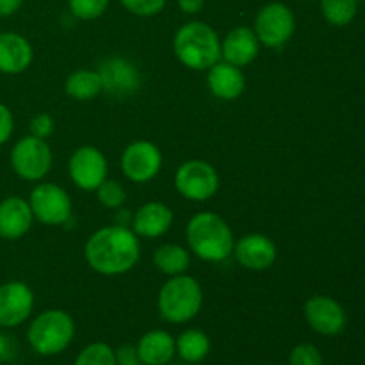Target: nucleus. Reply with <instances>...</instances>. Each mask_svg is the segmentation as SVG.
<instances>
[{"label":"nucleus","instance_id":"obj_1","mask_svg":"<svg viewBox=\"0 0 365 365\" xmlns=\"http://www.w3.org/2000/svg\"><path fill=\"white\" fill-rule=\"evenodd\" d=\"M84 257L95 273L102 277H120L138 266L141 259V242L132 228L109 225L89 235L84 246Z\"/></svg>","mask_w":365,"mask_h":365},{"label":"nucleus","instance_id":"obj_2","mask_svg":"<svg viewBox=\"0 0 365 365\" xmlns=\"http://www.w3.org/2000/svg\"><path fill=\"white\" fill-rule=\"evenodd\" d=\"M185 239L191 253L200 260L220 264L234 253L235 237L230 225L216 212H198L185 227Z\"/></svg>","mask_w":365,"mask_h":365},{"label":"nucleus","instance_id":"obj_3","mask_svg":"<svg viewBox=\"0 0 365 365\" xmlns=\"http://www.w3.org/2000/svg\"><path fill=\"white\" fill-rule=\"evenodd\" d=\"M173 52L189 70H209L221 59V38L205 21H187L175 32Z\"/></svg>","mask_w":365,"mask_h":365},{"label":"nucleus","instance_id":"obj_4","mask_svg":"<svg viewBox=\"0 0 365 365\" xmlns=\"http://www.w3.org/2000/svg\"><path fill=\"white\" fill-rule=\"evenodd\" d=\"M203 307V289L189 274L170 277L157 296V310L166 323L184 324L195 319Z\"/></svg>","mask_w":365,"mask_h":365},{"label":"nucleus","instance_id":"obj_5","mask_svg":"<svg viewBox=\"0 0 365 365\" xmlns=\"http://www.w3.org/2000/svg\"><path fill=\"white\" fill-rule=\"evenodd\" d=\"M75 337V321L61 309L43 310L27 328V341L32 351L41 356H56L68 349Z\"/></svg>","mask_w":365,"mask_h":365},{"label":"nucleus","instance_id":"obj_6","mask_svg":"<svg viewBox=\"0 0 365 365\" xmlns=\"http://www.w3.org/2000/svg\"><path fill=\"white\" fill-rule=\"evenodd\" d=\"M53 153L46 139L25 135L11 150V168L21 180L39 182L50 173Z\"/></svg>","mask_w":365,"mask_h":365},{"label":"nucleus","instance_id":"obj_7","mask_svg":"<svg viewBox=\"0 0 365 365\" xmlns=\"http://www.w3.org/2000/svg\"><path fill=\"white\" fill-rule=\"evenodd\" d=\"M175 189L182 198L202 203L212 198L220 189V175L216 168L202 159L185 160L175 171Z\"/></svg>","mask_w":365,"mask_h":365},{"label":"nucleus","instance_id":"obj_8","mask_svg":"<svg viewBox=\"0 0 365 365\" xmlns=\"http://www.w3.org/2000/svg\"><path fill=\"white\" fill-rule=\"evenodd\" d=\"M27 202L34 220L46 227H59L68 223L73 210L68 192L52 182H39L31 191Z\"/></svg>","mask_w":365,"mask_h":365},{"label":"nucleus","instance_id":"obj_9","mask_svg":"<svg viewBox=\"0 0 365 365\" xmlns=\"http://www.w3.org/2000/svg\"><path fill=\"white\" fill-rule=\"evenodd\" d=\"M296 31V16L289 6L282 2H269L257 13L255 32L260 45L267 48H280Z\"/></svg>","mask_w":365,"mask_h":365},{"label":"nucleus","instance_id":"obj_10","mask_svg":"<svg viewBox=\"0 0 365 365\" xmlns=\"http://www.w3.org/2000/svg\"><path fill=\"white\" fill-rule=\"evenodd\" d=\"M121 173L135 184H146L159 175L163 168V152L146 139H138L123 150L120 159Z\"/></svg>","mask_w":365,"mask_h":365},{"label":"nucleus","instance_id":"obj_11","mask_svg":"<svg viewBox=\"0 0 365 365\" xmlns=\"http://www.w3.org/2000/svg\"><path fill=\"white\" fill-rule=\"evenodd\" d=\"M68 173H70L71 182L81 191L91 192L96 191V187L107 178L109 164H107L102 150L91 145H84L78 146L71 153L70 160H68Z\"/></svg>","mask_w":365,"mask_h":365},{"label":"nucleus","instance_id":"obj_12","mask_svg":"<svg viewBox=\"0 0 365 365\" xmlns=\"http://www.w3.org/2000/svg\"><path fill=\"white\" fill-rule=\"evenodd\" d=\"M303 316H305L307 324L316 334L324 335V337H335L342 334L348 324L344 307L337 299L323 294L310 296L307 299L303 305Z\"/></svg>","mask_w":365,"mask_h":365},{"label":"nucleus","instance_id":"obj_13","mask_svg":"<svg viewBox=\"0 0 365 365\" xmlns=\"http://www.w3.org/2000/svg\"><path fill=\"white\" fill-rule=\"evenodd\" d=\"M34 310V292L25 282L0 284V328L11 330L24 324Z\"/></svg>","mask_w":365,"mask_h":365},{"label":"nucleus","instance_id":"obj_14","mask_svg":"<svg viewBox=\"0 0 365 365\" xmlns=\"http://www.w3.org/2000/svg\"><path fill=\"white\" fill-rule=\"evenodd\" d=\"M103 93L116 98L130 96L141 88V73L132 61L125 57H109L98 68Z\"/></svg>","mask_w":365,"mask_h":365},{"label":"nucleus","instance_id":"obj_15","mask_svg":"<svg viewBox=\"0 0 365 365\" xmlns=\"http://www.w3.org/2000/svg\"><path fill=\"white\" fill-rule=\"evenodd\" d=\"M232 255L245 269L260 273V271H267L277 262L278 250L273 239L267 235L246 234L239 241H235Z\"/></svg>","mask_w":365,"mask_h":365},{"label":"nucleus","instance_id":"obj_16","mask_svg":"<svg viewBox=\"0 0 365 365\" xmlns=\"http://www.w3.org/2000/svg\"><path fill=\"white\" fill-rule=\"evenodd\" d=\"M34 216L31 205L21 196H7L0 202V239L18 241L29 234Z\"/></svg>","mask_w":365,"mask_h":365},{"label":"nucleus","instance_id":"obj_17","mask_svg":"<svg viewBox=\"0 0 365 365\" xmlns=\"http://www.w3.org/2000/svg\"><path fill=\"white\" fill-rule=\"evenodd\" d=\"M173 210L163 202H148L134 210L132 232L143 239H157L168 234L173 225Z\"/></svg>","mask_w":365,"mask_h":365},{"label":"nucleus","instance_id":"obj_18","mask_svg":"<svg viewBox=\"0 0 365 365\" xmlns=\"http://www.w3.org/2000/svg\"><path fill=\"white\" fill-rule=\"evenodd\" d=\"M34 59L31 41L18 32H0V73L20 75Z\"/></svg>","mask_w":365,"mask_h":365},{"label":"nucleus","instance_id":"obj_19","mask_svg":"<svg viewBox=\"0 0 365 365\" xmlns=\"http://www.w3.org/2000/svg\"><path fill=\"white\" fill-rule=\"evenodd\" d=\"M260 43L252 27H235L221 41V57L234 66H248L257 59Z\"/></svg>","mask_w":365,"mask_h":365},{"label":"nucleus","instance_id":"obj_20","mask_svg":"<svg viewBox=\"0 0 365 365\" xmlns=\"http://www.w3.org/2000/svg\"><path fill=\"white\" fill-rule=\"evenodd\" d=\"M207 73V84L210 93L216 98L232 102L237 100L246 89V77L239 66L227 63V61H217L216 64L209 68Z\"/></svg>","mask_w":365,"mask_h":365},{"label":"nucleus","instance_id":"obj_21","mask_svg":"<svg viewBox=\"0 0 365 365\" xmlns=\"http://www.w3.org/2000/svg\"><path fill=\"white\" fill-rule=\"evenodd\" d=\"M143 365H168L177 355L175 337L166 330H150L135 344Z\"/></svg>","mask_w":365,"mask_h":365},{"label":"nucleus","instance_id":"obj_22","mask_svg":"<svg viewBox=\"0 0 365 365\" xmlns=\"http://www.w3.org/2000/svg\"><path fill=\"white\" fill-rule=\"evenodd\" d=\"M210 337L200 328H187L175 339V349L177 355L187 364H200L209 356Z\"/></svg>","mask_w":365,"mask_h":365},{"label":"nucleus","instance_id":"obj_23","mask_svg":"<svg viewBox=\"0 0 365 365\" xmlns=\"http://www.w3.org/2000/svg\"><path fill=\"white\" fill-rule=\"evenodd\" d=\"M64 91L77 102H89L96 98L100 93H103L98 70H77L70 73L64 82Z\"/></svg>","mask_w":365,"mask_h":365},{"label":"nucleus","instance_id":"obj_24","mask_svg":"<svg viewBox=\"0 0 365 365\" xmlns=\"http://www.w3.org/2000/svg\"><path fill=\"white\" fill-rule=\"evenodd\" d=\"M153 266L166 277H178L187 273L191 253L180 245H163L153 253Z\"/></svg>","mask_w":365,"mask_h":365},{"label":"nucleus","instance_id":"obj_25","mask_svg":"<svg viewBox=\"0 0 365 365\" xmlns=\"http://www.w3.org/2000/svg\"><path fill=\"white\" fill-rule=\"evenodd\" d=\"M321 14L334 27H346L351 24L359 11L356 0H319Z\"/></svg>","mask_w":365,"mask_h":365},{"label":"nucleus","instance_id":"obj_26","mask_svg":"<svg viewBox=\"0 0 365 365\" xmlns=\"http://www.w3.org/2000/svg\"><path fill=\"white\" fill-rule=\"evenodd\" d=\"M71 365H116L114 348L107 342H91L78 351Z\"/></svg>","mask_w":365,"mask_h":365},{"label":"nucleus","instance_id":"obj_27","mask_svg":"<svg viewBox=\"0 0 365 365\" xmlns=\"http://www.w3.org/2000/svg\"><path fill=\"white\" fill-rule=\"evenodd\" d=\"M96 200L100 202V205H103L106 209L118 210L125 205V200H127V191H125L123 185L116 180H110L106 178L102 184L96 187Z\"/></svg>","mask_w":365,"mask_h":365},{"label":"nucleus","instance_id":"obj_28","mask_svg":"<svg viewBox=\"0 0 365 365\" xmlns=\"http://www.w3.org/2000/svg\"><path fill=\"white\" fill-rule=\"evenodd\" d=\"M110 0H68L70 13L78 20H96L109 7Z\"/></svg>","mask_w":365,"mask_h":365},{"label":"nucleus","instance_id":"obj_29","mask_svg":"<svg viewBox=\"0 0 365 365\" xmlns=\"http://www.w3.org/2000/svg\"><path fill=\"white\" fill-rule=\"evenodd\" d=\"M323 355L310 342L296 344L289 353V365H323Z\"/></svg>","mask_w":365,"mask_h":365},{"label":"nucleus","instance_id":"obj_30","mask_svg":"<svg viewBox=\"0 0 365 365\" xmlns=\"http://www.w3.org/2000/svg\"><path fill=\"white\" fill-rule=\"evenodd\" d=\"M120 2L128 13L141 18L155 16L166 6V0H120Z\"/></svg>","mask_w":365,"mask_h":365},{"label":"nucleus","instance_id":"obj_31","mask_svg":"<svg viewBox=\"0 0 365 365\" xmlns=\"http://www.w3.org/2000/svg\"><path fill=\"white\" fill-rule=\"evenodd\" d=\"M29 128H31V135H34V138L48 139L53 134L56 121H53V118L48 113H39L32 118Z\"/></svg>","mask_w":365,"mask_h":365},{"label":"nucleus","instance_id":"obj_32","mask_svg":"<svg viewBox=\"0 0 365 365\" xmlns=\"http://www.w3.org/2000/svg\"><path fill=\"white\" fill-rule=\"evenodd\" d=\"M14 132V116L6 103L0 102V146L6 145Z\"/></svg>","mask_w":365,"mask_h":365},{"label":"nucleus","instance_id":"obj_33","mask_svg":"<svg viewBox=\"0 0 365 365\" xmlns=\"http://www.w3.org/2000/svg\"><path fill=\"white\" fill-rule=\"evenodd\" d=\"M114 359L116 365H141L135 344H121L120 348L114 349Z\"/></svg>","mask_w":365,"mask_h":365},{"label":"nucleus","instance_id":"obj_34","mask_svg":"<svg viewBox=\"0 0 365 365\" xmlns=\"http://www.w3.org/2000/svg\"><path fill=\"white\" fill-rule=\"evenodd\" d=\"M14 356V342L9 335L0 331V364L7 362Z\"/></svg>","mask_w":365,"mask_h":365},{"label":"nucleus","instance_id":"obj_35","mask_svg":"<svg viewBox=\"0 0 365 365\" xmlns=\"http://www.w3.org/2000/svg\"><path fill=\"white\" fill-rule=\"evenodd\" d=\"M24 6V0H0V18L13 16Z\"/></svg>","mask_w":365,"mask_h":365},{"label":"nucleus","instance_id":"obj_36","mask_svg":"<svg viewBox=\"0 0 365 365\" xmlns=\"http://www.w3.org/2000/svg\"><path fill=\"white\" fill-rule=\"evenodd\" d=\"M205 0H178V7L184 11L185 14H196L203 9Z\"/></svg>","mask_w":365,"mask_h":365},{"label":"nucleus","instance_id":"obj_37","mask_svg":"<svg viewBox=\"0 0 365 365\" xmlns=\"http://www.w3.org/2000/svg\"><path fill=\"white\" fill-rule=\"evenodd\" d=\"M132 217H134V212H130V210H127V209H123V207H121V209L116 210V216H114V225H120V227L130 228Z\"/></svg>","mask_w":365,"mask_h":365},{"label":"nucleus","instance_id":"obj_38","mask_svg":"<svg viewBox=\"0 0 365 365\" xmlns=\"http://www.w3.org/2000/svg\"><path fill=\"white\" fill-rule=\"evenodd\" d=\"M141 365H143V364H141Z\"/></svg>","mask_w":365,"mask_h":365}]
</instances>
